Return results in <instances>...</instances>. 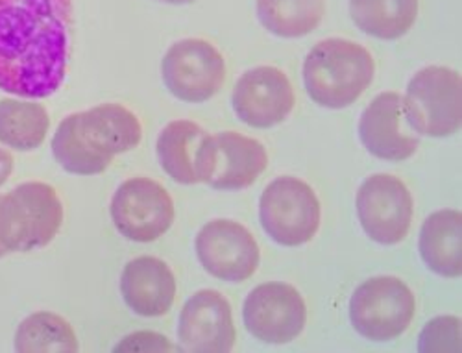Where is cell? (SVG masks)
Returning <instances> with one entry per match:
<instances>
[{
    "mask_svg": "<svg viewBox=\"0 0 462 353\" xmlns=\"http://www.w3.org/2000/svg\"><path fill=\"white\" fill-rule=\"evenodd\" d=\"M109 215L125 239L146 245L162 239L172 228L176 209L171 192L160 181L137 176L115 190Z\"/></svg>",
    "mask_w": 462,
    "mask_h": 353,
    "instance_id": "obj_7",
    "label": "cell"
},
{
    "mask_svg": "<svg viewBox=\"0 0 462 353\" xmlns=\"http://www.w3.org/2000/svg\"><path fill=\"white\" fill-rule=\"evenodd\" d=\"M375 61L368 49L350 39L317 43L303 61V84L311 100L328 109L356 104L372 86Z\"/></svg>",
    "mask_w": 462,
    "mask_h": 353,
    "instance_id": "obj_2",
    "label": "cell"
},
{
    "mask_svg": "<svg viewBox=\"0 0 462 353\" xmlns=\"http://www.w3.org/2000/svg\"><path fill=\"white\" fill-rule=\"evenodd\" d=\"M162 78L174 98L185 104H204L226 82V60L206 39H181L165 52Z\"/></svg>",
    "mask_w": 462,
    "mask_h": 353,
    "instance_id": "obj_9",
    "label": "cell"
},
{
    "mask_svg": "<svg viewBox=\"0 0 462 353\" xmlns=\"http://www.w3.org/2000/svg\"><path fill=\"white\" fill-rule=\"evenodd\" d=\"M14 165H15L14 163V155L8 150L0 148V187H3L12 178Z\"/></svg>",
    "mask_w": 462,
    "mask_h": 353,
    "instance_id": "obj_27",
    "label": "cell"
},
{
    "mask_svg": "<svg viewBox=\"0 0 462 353\" xmlns=\"http://www.w3.org/2000/svg\"><path fill=\"white\" fill-rule=\"evenodd\" d=\"M268 167L263 143L237 132L206 135L197 155L199 183L217 190L250 187Z\"/></svg>",
    "mask_w": 462,
    "mask_h": 353,
    "instance_id": "obj_8",
    "label": "cell"
},
{
    "mask_svg": "<svg viewBox=\"0 0 462 353\" xmlns=\"http://www.w3.org/2000/svg\"><path fill=\"white\" fill-rule=\"evenodd\" d=\"M51 115L43 104L30 98L0 100V144L17 152H32L45 143Z\"/></svg>",
    "mask_w": 462,
    "mask_h": 353,
    "instance_id": "obj_20",
    "label": "cell"
},
{
    "mask_svg": "<svg viewBox=\"0 0 462 353\" xmlns=\"http://www.w3.org/2000/svg\"><path fill=\"white\" fill-rule=\"evenodd\" d=\"M418 10V0H350L356 26L381 42L403 37L414 26Z\"/></svg>",
    "mask_w": 462,
    "mask_h": 353,
    "instance_id": "obj_21",
    "label": "cell"
},
{
    "mask_svg": "<svg viewBox=\"0 0 462 353\" xmlns=\"http://www.w3.org/2000/svg\"><path fill=\"white\" fill-rule=\"evenodd\" d=\"M121 294L130 311L143 319H158L172 309L178 282L172 268L158 257L141 255L126 263Z\"/></svg>",
    "mask_w": 462,
    "mask_h": 353,
    "instance_id": "obj_16",
    "label": "cell"
},
{
    "mask_svg": "<svg viewBox=\"0 0 462 353\" xmlns=\"http://www.w3.org/2000/svg\"><path fill=\"white\" fill-rule=\"evenodd\" d=\"M357 218L368 237L383 246L402 243L412 224L414 202L409 187L394 174L368 176L356 196Z\"/></svg>",
    "mask_w": 462,
    "mask_h": 353,
    "instance_id": "obj_10",
    "label": "cell"
},
{
    "mask_svg": "<svg viewBox=\"0 0 462 353\" xmlns=\"http://www.w3.org/2000/svg\"><path fill=\"white\" fill-rule=\"evenodd\" d=\"M403 97L396 91L379 93L361 115V143L383 162L409 160L418 150V139L403 128Z\"/></svg>",
    "mask_w": 462,
    "mask_h": 353,
    "instance_id": "obj_15",
    "label": "cell"
},
{
    "mask_svg": "<svg viewBox=\"0 0 462 353\" xmlns=\"http://www.w3.org/2000/svg\"><path fill=\"white\" fill-rule=\"evenodd\" d=\"M231 104L241 123L250 128L268 130L289 119L296 97L289 76L282 69L261 65L239 78Z\"/></svg>",
    "mask_w": 462,
    "mask_h": 353,
    "instance_id": "obj_13",
    "label": "cell"
},
{
    "mask_svg": "<svg viewBox=\"0 0 462 353\" xmlns=\"http://www.w3.org/2000/svg\"><path fill=\"white\" fill-rule=\"evenodd\" d=\"M405 123L420 135L451 137L462 125L460 72L430 65L420 69L403 97Z\"/></svg>",
    "mask_w": 462,
    "mask_h": 353,
    "instance_id": "obj_4",
    "label": "cell"
},
{
    "mask_svg": "<svg viewBox=\"0 0 462 353\" xmlns=\"http://www.w3.org/2000/svg\"><path fill=\"white\" fill-rule=\"evenodd\" d=\"M172 346L167 337L152 331H139L128 335L113 348V351H171Z\"/></svg>",
    "mask_w": 462,
    "mask_h": 353,
    "instance_id": "obj_26",
    "label": "cell"
},
{
    "mask_svg": "<svg viewBox=\"0 0 462 353\" xmlns=\"http://www.w3.org/2000/svg\"><path fill=\"white\" fill-rule=\"evenodd\" d=\"M418 351H453L460 353V319L439 317L426 324L418 339Z\"/></svg>",
    "mask_w": 462,
    "mask_h": 353,
    "instance_id": "obj_25",
    "label": "cell"
},
{
    "mask_svg": "<svg viewBox=\"0 0 462 353\" xmlns=\"http://www.w3.org/2000/svg\"><path fill=\"white\" fill-rule=\"evenodd\" d=\"M14 348L19 353H74L80 344L67 319L52 311H37L19 324Z\"/></svg>",
    "mask_w": 462,
    "mask_h": 353,
    "instance_id": "obj_24",
    "label": "cell"
},
{
    "mask_svg": "<svg viewBox=\"0 0 462 353\" xmlns=\"http://www.w3.org/2000/svg\"><path fill=\"white\" fill-rule=\"evenodd\" d=\"M259 23L266 32L283 39H298L315 32L324 15V0H257Z\"/></svg>",
    "mask_w": 462,
    "mask_h": 353,
    "instance_id": "obj_22",
    "label": "cell"
},
{
    "mask_svg": "<svg viewBox=\"0 0 462 353\" xmlns=\"http://www.w3.org/2000/svg\"><path fill=\"white\" fill-rule=\"evenodd\" d=\"M52 153L60 167L74 176H97L113 163V158L86 141L80 128V113H72L60 123L52 137Z\"/></svg>",
    "mask_w": 462,
    "mask_h": 353,
    "instance_id": "obj_23",
    "label": "cell"
},
{
    "mask_svg": "<svg viewBox=\"0 0 462 353\" xmlns=\"http://www.w3.org/2000/svg\"><path fill=\"white\" fill-rule=\"evenodd\" d=\"M462 213L440 209L426 218L420 229V255L426 266L442 278L462 274Z\"/></svg>",
    "mask_w": 462,
    "mask_h": 353,
    "instance_id": "obj_18",
    "label": "cell"
},
{
    "mask_svg": "<svg viewBox=\"0 0 462 353\" xmlns=\"http://www.w3.org/2000/svg\"><path fill=\"white\" fill-rule=\"evenodd\" d=\"M178 340L185 351L227 353L234 349L237 330L227 298L213 289L192 294L181 307Z\"/></svg>",
    "mask_w": 462,
    "mask_h": 353,
    "instance_id": "obj_14",
    "label": "cell"
},
{
    "mask_svg": "<svg viewBox=\"0 0 462 353\" xmlns=\"http://www.w3.org/2000/svg\"><path fill=\"white\" fill-rule=\"evenodd\" d=\"M63 224V202L56 187L26 181L0 196V245L8 254L49 246Z\"/></svg>",
    "mask_w": 462,
    "mask_h": 353,
    "instance_id": "obj_3",
    "label": "cell"
},
{
    "mask_svg": "<svg viewBox=\"0 0 462 353\" xmlns=\"http://www.w3.org/2000/svg\"><path fill=\"white\" fill-rule=\"evenodd\" d=\"M206 130L185 119L169 123L156 144V153L163 172L181 185L199 183L197 176V155L206 137Z\"/></svg>",
    "mask_w": 462,
    "mask_h": 353,
    "instance_id": "obj_19",
    "label": "cell"
},
{
    "mask_svg": "<svg viewBox=\"0 0 462 353\" xmlns=\"http://www.w3.org/2000/svg\"><path fill=\"white\" fill-rule=\"evenodd\" d=\"M80 128L86 141L109 158L137 148L143 141L139 116L119 102H106L82 111Z\"/></svg>",
    "mask_w": 462,
    "mask_h": 353,
    "instance_id": "obj_17",
    "label": "cell"
},
{
    "mask_svg": "<svg viewBox=\"0 0 462 353\" xmlns=\"http://www.w3.org/2000/svg\"><path fill=\"white\" fill-rule=\"evenodd\" d=\"M243 320L257 340L289 344L305 330L307 305L300 291L289 283H263L246 296Z\"/></svg>",
    "mask_w": 462,
    "mask_h": 353,
    "instance_id": "obj_12",
    "label": "cell"
},
{
    "mask_svg": "<svg viewBox=\"0 0 462 353\" xmlns=\"http://www.w3.org/2000/svg\"><path fill=\"white\" fill-rule=\"evenodd\" d=\"M416 315V298L396 276H375L363 282L350 300L354 330L372 342L402 337Z\"/></svg>",
    "mask_w": 462,
    "mask_h": 353,
    "instance_id": "obj_6",
    "label": "cell"
},
{
    "mask_svg": "<svg viewBox=\"0 0 462 353\" xmlns=\"http://www.w3.org/2000/svg\"><path fill=\"white\" fill-rule=\"evenodd\" d=\"M72 0H0V91L42 100L69 72Z\"/></svg>",
    "mask_w": 462,
    "mask_h": 353,
    "instance_id": "obj_1",
    "label": "cell"
},
{
    "mask_svg": "<svg viewBox=\"0 0 462 353\" xmlns=\"http://www.w3.org/2000/svg\"><path fill=\"white\" fill-rule=\"evenodd\" d=\"M195 250L204 270L227 283L250 280L261 263V250L252 231L231 218H215L202 226Z\"/></svg>",
    "mask_w": 462,
    "mask_h": 353,
    "instance_id": "obj_11",
    "label": "cell"
},
{
    "mask_svg": "<svg viewBox=\"0 0 462 353\" xmlns=\"http://www.w3.org/2000/svg\"><path fill=\"white\" fill-rule=\"evenodd\" d=\"M156 3L172 5V6H185V5H192V3H197V0H156Z\"/></svg>",
    "mask_w": 462,
    "mask_h": 353,
    "instance_id": "obj_28",
    "label": "cell"
},
{
    "mask_svg": "<svg viewBox=\"0 0 462 353\" xmlns=\"http://www.w3.org/2000/svg\"><path fill=\"white\" fill-rule=\"evenodd\" d=\"M264 233L276 245L296 248L311 243L320 229L322 206L315 189L294 176L268 183L259 200Z\"/></svg>",
    "mask_w": 462,
    "mask_h": 353,
    "instance_id": "obj_5",
    "label": "cell"
},
{
    "mask_svg": "<svg viewBox=\"0 0 462 353\" xmlns=\"http://www.w3.org/2000/svg\"><path fill=\"white\" fill-rule=\"evenodd\" d=\"M8 255V252H6V248L3 246V245H0V259H3V257H6Z\"/></svg>",
    "mask_w": 462,
    "mask_h": 353,
    "instance_id": "obj_29",
    "label": "cell"
}]
</instances>
